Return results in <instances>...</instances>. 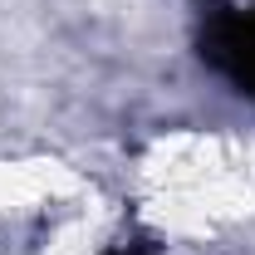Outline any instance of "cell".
I'll return each instance as SVG.
<instances>
[{
    "mask_svg": "<svg viewBox=\"0 0 255 255\" xmlns=\"http://www.w3.org/2000/svg\"><path fill=\"white\" fill-rule=\"evenodd\" d=\"M196 44H201V59L211 64L236 94L255 98V0L206 20Z\"/></svg>",
    "mask_w": 255,
    "mask_h": 255,
    "instance_id": "1",
    "label": "cell"
},
{
    "mask_svg": "<svg viewBox=\"0 0 255 255\" xmlns=\"http://www.w3.org/2000/svg\"><path fill=\"white\" fill-rule=\"evenodd\" d=\"M103 255H147V251H103Z\"/></svg>",
    "mask_w": 255,
    "mask_h": 255,
    "instance_id": "2",
    "label": "cell"
}]
</instances>
